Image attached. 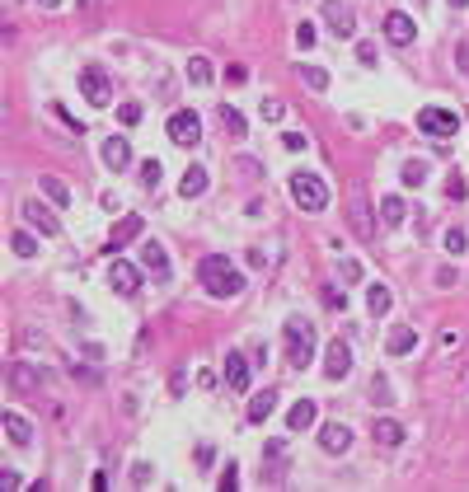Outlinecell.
Masks as SVG:
<instances>
[{"instance_id":"obj_30","label":"cell","mask_w":469,"mask_h":492,"mask_svg":"<svg viewBox=\"0 0 469 492\" xmlns=\"http://www.w3.org/2000/svg\"><path fill=\"white\" fill-rule=\"evenodd\" d=\"M422 183H427V164H422V159H408V164H404V188H422Z\"/></svg>"},{"instance_id":"obj_35","label":"cell","mask_w":469,"mask_h":492,"mask_svg":"<svg viewBox=\"0 0 469 492\" xmlns=\"http://www.w3.org/2000/svg\"><path fill=\"white\" fill-rule=\"evenodd\" d=\"M446 249H450V254L460 258V254L469 249V244H465V230H446Z\"/></svg>"},{"instance_id":"obj_18","label":"cell","mask_w":469,"mask_h":492,"mask_svg":"<svg viewBox=\"0 0 469 492\" xmlns=\"http://www.w3.org/2000/svg\"><path fill=\"white\" fill-rule=\"evenodd\" d=\"M226 385H230L235 394H244V389H249V361H244L239 352L226 357Z\"/></svg>"},{"instance_id":"obj_15","label":"cell","mask_w":469,"mask_h":492,"mask_svg":"<svg viewBox=\"0 0 469 492\" xmlns=\"http://www.w3.org/2000/svg\"><path fill=\"white\" fill-rule=\"evenodd\" d=\"M385 347H390V357H408L417 347V328H408V324H394L390 337H385Z\"/></svg>"},{"instance_id":"obj_42","label":"cell","mask_w":469,"mask_h":492,"mask_svg":"<svg viewBox=\"0 0 469 492\" xmlns=\"http://www.w3.org/2000/svg\"><path fill=\"white\" fill-rule=\"evenodd\" d=\"M446 192H450V197H465L469 188H465V179H460V174H450V183H446Z\"/></svg>"},{"instance_id":"obj_11","label":"cell","mask_w":469,"mask_h":492,"mask_svg":"<svg viewBox=\"0 0 469 492\" xmlns=\"http://www.w3.org/2000/svg\"><path fill=\"white\" fill-rule=\"evenodd\" d=\"M319 445H324L329 455H342V450L352 445V427H347V422H324V427H319Z\"/></svg>"},{"instance_id":"obj_9","label":"cell","mask_w":469,"mask_h":492,"mask_svg":"<svg viewBox=\"0 0 469 492\" xmlns=\"http://www.w3.org/2000/svg\"><path fill=\"white\" fill-rule=\"evenodd\" d=\"M385 38H390L394 47H408L417 38V24L404 14V10H394V14H385Z\"/></svg>"},{"instance_id":"obj_38","label":"cell","mask_w":469,"mask_h":492,"mask_svg":"<svg viewBox=\"0 0 469 492\" xmlns=\"http://www.w3.org/2000/svg\"><path fill=\"white\" fill-rule=\"evenodd\" d=\"M131 483L146 488V483H151V465H131Z\"/></svg>"},{"instance_id":"obj_25","label":"cell","mask_w":469,"mask_h":492,"mask_svg":"<svg viewBox=\"0 0 469 492\" xmlns=\"http://www.w3.org/2000/svg\"><path fill=\"white\" fill-rule=\"evenodd\" d=\"M5 432H10L14 445H28V440H33V427H28V417H19V413H5Z\"/></svg>"},{"instance_id":"obj_36","label":"cell","mask_w":469,"mask_h":492,"mask_svg":"<svg viewBox=\"0 0 469 492\" xmlns=\"http://www.w3.org/2000/svg\"><path fill=\"white\" fill-rule=\"evenodd\" d=\"M118 118H122V127H136V122H141V104H122Z\"/></svg>"},{"instance_id":"obj_43","label":"cell","mask_w":469,"mask_h":492,"mask_svg":"<svg viewBox=\"0 0 469 492\" xmlns=\"http://www.w3.org/2000/svg\"><path fill=\"white\" fill-rule=\"evenodd\" d=\"M230 488H239V473H235V465L221 473V492H230Z\"/></svg>"},{"instance_id":"obj_22","label":"cell","mask_w":469,"mask_h":492,"mask_svg":"<svg viewBox=\"0 0 469 492\" xmlns=\"http://www.w3.org/2000/svg\"><path fill=\"white\" fill-rule=\"evenodd\" d=\"M179 192H183V197H202V192H207V169H202V164H193V169L183 174Z\"/></svg>"},{"instance_id":"obj_7","label":"cell","mask_w":469,"mask_h":492,"mask_svg":"<svg viewBox=\"0 0 469 492\" xmlns=\"http://www.w3.org/2000/svg\"><path fill=\"white\" fill-rule=\"evenodd\" d=\"M347 221L362 239H375V221H371V202H366L362 188H352V207H347Z\"/></svg>"},{"instance_id":"obj_8","label":"cell","mask_w":469,"mask_h":492,"mask_svg":"<svg viewBox=\"0 0 469 492\" xmlns=\"http://www.w3.org/2000/svg\"><path fill=\"white\" fill-rule=\"evenodd\" d=\"M347 370H352V347H347L342 337H334L329 352H324V375H329V380H342Z\"/></svg>"},{"instance_id":"obj_33","label":"cell","mask_w":469,"mask_h":492,"mask_svg":"<svg viewBox=\"0 0 469 492\" xmlns=\"http://www.w3.org/2000/svg\"><path fill=\"white\" fill-rule=\"evenodd\" d=\"M160 174H164L160 159H146V164H141V183H146V188H160Z\"/></svg>"},{"instance_id":"obj_39","label":"cell","mask_w":469,"mask_h":492,"mask_svg":"<svg viewBox=\"0 0 469 492\" xmlns=\"http://www.w3.org/2000/svg\"><path fill=\"white\" fill-rule=\"evenodd\" d=\"M371 399H375V403H390L394 394H390V385H385V380H375V385H371Z\"/></svg>"},{"instance_id":"obj_44","label":"cell","mask_w":469,"mask_h":492,"mask_svg":"<svg viewBox=\"0 0 469 492\" xmlns=\"http://www.w3.org/2000/svg\"><path fill=\"white\" fill-rule=\"evenodd\" d=\"M357 56H362V66H375V61H380V56H375V47H371V43H362V47H357Z\"/></svg>"},{"instance_id":"obj_10","label":"cell","mask_w":469,"mask_h":492,"mask_svg":"<svg viewBox=\"0 0 469 492\" xmlns=\"http://www.w3.org/2000/svg\"><path fill=\"white\" fill-rule=\"evenodd\" d=\"M108 286H113L118 295H136V286H141V272H136L131 262L113 258V267H108Z\"/></svg>"},{"instance_id":"obj_32","label":"cell","mask_w":469,"mask_h":492,"mask_svg":"<svg viewBox=\"0 0 469 492\" xmlns=\"http://www.w3.org/2000/svg\"><path fill=\"white\" fill-rule=\"evenodd\" d=\"M301 80L310 89H329V71H319V66H301Z\"/></svg>"},{"instance_id":"obj_17","label":"cell","mask_w":469,"mask_h":492,"mask_svg":"<svg viewBox=\"0 0 469 492\" xmlns=\"http://www.w3.org/2000/svg\"><path fill=\"white\" fill-rule=\"evenodd\" d=\"M104 164H108V169H127V164H131L127 136H108V141H104Z\"/></svg>"},{"instance_id":"obj_41","label":"cell","mask_w":469,"mask_h":492,"mask_svg":"<svg viewBox=\"0 0 469 492\" xmlns=\"http://www.w3.org/2000/svg\"><path fill=\"white\" fill-rule=\"evenodd\" d=\"M282 146H287V150H305V136H301V131H287Z\"/></svg>"},{"instance_id":"obj_4","label":"cell","mask_w":469,"mask_h":492,"mask_svg":"<svg viewBox=\"0 0 469 492\" xmlns=\"http://www.w3.org/2000/svg\"><path fill=\"white\" fill-rule=\"evenodd\" d=\"M417 131H427V136H437V141H441V136H455V131H460V113H450V108H422V113H417Z\"/></svg>"},{"instance_id":"obj_19","label":"cell","mask_w":469,"mask_h":492,"mask_svg":"<svg viewBox=\"0 0 469 492\" xmlns=\"http://www.w3.org/2000/svg\"><path fill=\"white\" fill-rule=\"evenodd\" d=\"M314 417H319V408H314L310 399H301V403H291L287 427H291V432H310V427H314Z\"/></svg>"},{"instance_id":"obj_1","label":"cell","mask_w":469,"mask_h":492,"mask_svg":"<svg viewBox=\"0 0 469 492\" xmlns=\"http://www.w3.org/2000/svg\"><path fill=\"white\" fill-rule=\"evenodd\" d=\"M197 282H202V291H207V295H216V300H235V295L244 291V272H239L230 258L211 254V258L197 262Z\"/></svg>"},{"instance_id":"obj_21","label":"cell","mask_w":469,"mask_h":492,"mask_svg":"<svg viewBox=\"0 0 469 492\" xmlns=\"http://www.w3.org/2000/svg\"><path fill=\"white\" fill-rule=\"evenodd\" d=\"M10 385H14V389H24V394H33V389L43 385V375H38V370H33V366H24V361H14V366H10Z\"/></svg>"},{"instance_id":"obj_5","label":"cell","mask_w":469,"mask_h":492,"mask_svg":"<svg viewBox=\"0 0 469 492\" xmlns=\"http://www.w3.org/2000/svg\"><path fill=\"white\" fill-rule=\"evenodd\" d=\"M80 94H85L89 104H99V108L108 104V94H113V89H108L104 66H85V71H80Z\"/></svg>"},{"instance_id":"obj_27","label":"cell","mask_w":469,"mask_h":492,"mask_svg":"<svg viewBox=\"0 0 469 492\" xmlns=\"http://www.w3.org/2000/svg\"><path fill=\"white\" fill-rule=\"evenodd\" d=\"M221 122H226V131H230V136H249V122H244V113H239V108L221 104Z\"/></svg>"},{"instance_id":"obj_26","label":"cell","mask_w":469,"mask_h":492,"mask_svg":"<svg viewBox=\"0 0 469 492\" xmlns=\"http://www.w3.org/2000/svg\"><path fill=\"white\" fill-rule=\"evenodd\" d=\"M390 300H394V295H390V286H385V282H375L371 291H366V305H371L375 319H380V314H390Z\"/></svg>"},{"instance_id":"obj_23","label":"cell","mask_w":469,"mask_h":492,"mask_svg":"<svg viewBox=\"0 0 469 492\" xmlns=\"http://www.w3.org/2000/svg\"><path fill=\"white\" fill-rule=\"evenodd\" d=\"M43 197H47L52 207H71V188L61 179H52V174H43Z\"/></svg>"},{"instance_id":"obj_40","label":"cell","mask_w":469,"mask_h":492,"mask_svg":"<svg viewBox=\"0 0 469 492\" xmlns=\"http://www.w3.org/2000/svg\"><path fill=\"white\" fill-rule=\"evenodd\" d=\"M296 43H301V47H314V24H301V28H296Z\"/></svg>"},{"instance_id":"obj_45","label":"cell","mask_w":469,"mask_h":492,"mask_svg":"<svg viewBox=\"0 0 469 492\" xmlns=\"http://www.w3.org/2000/svg\"><path fill=\"white\" fill-rule=\"evenodd\" d=\"M342 277H347V282H357V277H362V262L347 258V262H342Z\"/></svg>"},{"instance_id":"obj_31","label":"cell","mask_w":469,"mask_h":492,"mask_svg":"<svg viewBox=\"0 0 469 492\" xmlns=\"http://www.w3.org/2000/svg\"><path fill=\"white\" fill-rule=\"evenodd\" d=\"M380 221H385V225H399V221H404V197H385V202H380Z\"/></svg>"},{"instance_id":"obj_14","label":"cell","mask_w":469,"mask_h":492,"mask_svg":"<svg viewBox=\"0 0 469 492\" xmlns=\"http://www.w3.org/2000/svg\"><path fill=\"white\" fill-rule=\"evenodd\" d=\"M141 262H146V272H155V282H169V254H164V244L146 239L141 244Z\"/></svg>"},{"instance_id":"obj_46","label":"cell","mask_w":469,"mask_h":492,"mask_svg":"<svg viewBox=\"0 0 469 492\" xmlns=\"http://www.w3.org/2000/svg\"><path fill=\"white\" fill-rule=\"evenodd\" d=\"M249 262H254V267H268V254H263L259 244H254V249H249Z\"/></svg>"},{"instance_id":"obj_49","label":"cell","mask_w":469,"mask_h":492,"mask_svg":"<svg viewBox=\"0 0 469 492\" xmlns=\"http://www.w3.org/2000/svg\"><path fill=\"white\" fill-rule=\"evenodd\" d=\"M80 5H85V10H89V5H99V0H80Z\"/></svg>"},{"instance_id":"obj_6","label":"cell","mask_w":469,"mask_h":492,"mask_svg":"<svg viewBox=\"0 0 469 492\" xmlns=\"http://www.w3.org/2000/svg\"><path fill=\"white\" fill-rule=\"evenodd\" d=\"M169 141H174V146H197V141H202L197 113H174V118H169Z\"/></svg>"},{"instance_id":"obj_47","label":"cell","mask_w":469,"mask_h":492,"mask_svg":"<svg viewBox=\"0 0 469 492\" xmlns=\"http://www.w3.org/2000/svg\"><path fill=\"white\" fill-rule=\"evenodd\" d=\"M38 5H43V10H56V5H61V0H38Z\"/></svg>"},{"instance_id":"obj_29","label":"cell","mask_w":469,"mask_h":492,"mask_svg":"<svg viewBox=\"0 0 469 492\" xmlns=\"http://www.w3.org/2000/svg\"><path fill=\"white\" fill-rule=\"evenodd\" d=\"M10 249H14L19 258H33V254H38V239H33L28 230H14V239H10Z\"/></svg>"},{"instance_id":"obj_13","label":"cell","mask_w":469,"mask_h":492,"mask_svg":"<svg viewBox=\"0 0 469 492\" xmlns=\"http://www.w3.org/2000/svg\"><path fill=\"white\" fill-rule=\"evenodd\" d=\"M324 19H329V28H334L338 38H352V33H357L352 10H347V5H338V0H324Z\"/></svg>"},{"instance_id":"obj_12","label":"cell","mask_w":469,"mask_h":492,"mask_svg":"<svg viewBox=\"0 0 469 492\" xmlns=\"http://www.w3.org/2000/svg\"><path fill=\"white\" fill-rule=\"evenodd\" d=\"M141 230H146V221H141V216H122V221L113 225V234H108V254H118L122 244L141 239Z\"/></svg>"},{"instance_id":"obj_48","label":"cell","mask_w":469,"mask_h":492,"mask_svg":"<svg viewBox=\"0 0 469 492\" xmlns=\"http://www.w3.org/2000/svg\"><path fill=\"white\" fill-rule=\"evenodd\" d=\"M450 5H455V10H465V5H469V0H450Z\"/></svg>"},{"instance_id":"obj_2","label":"cell","mask_w":469,"mask_h":492,"mask_svg":"<svg viewBox=\"0 0 469 492\" xmlns=\"http://www.w3.org/2000/svg\"><path fill=\"white\" fill-rule=\"evenodd\" d=\"M291 197H296L301 211H324L329 207V183L319 174H310V169H296L291 174Z\"/></svg>"},{"instance_id":"obj_16","label":"cell","mask_w":469,"mask_h":492,"mask_svg":"<svg viewBox=\"0 0 469 492\" xmlns=\"http://www.w3.org/2000/svg\"><path fill=\"white\" fill-rule=\"evenodd\" d=\"M24 221L33 225V230H43V234H61V225H56V216L43 202H24Z\"/></svg>"},{"instance_id":"obj_3","label":"cell","mask_w":469,"mask_h":492,"mask_svg":"<svg viewBox=\"0 0 469 492\" xmlns=\"http://www.w3.org/2000/svg\"><path fill=\"white\" fill-rule=\"evenodd\" d=\"M282 337H287V361L296 366V370L314 361V324L310 319H287Z\"/></svg>"},{"instance_id":"obj_20","label":"cell","mask_w":469,"mask_h":492,"mask_svg":"<svg viewBox=\"0 0 469 492\" xmlns=\"http://www.w3.org/2000/svg\"><path fill=\"white\" fill-rule=\"evenodd\" d=\"M272 413H277V394L272 389H263V394L249 399V422H268Z\"/></svg>"},{"instance_id":"obj_24","label":"cell","mask_w":469,"mask_h":492,"mask_svg":"<svg viewBox=\"0 0 469 492\" xmlns=\"http://www.w3.org/2000/svg\"><path fill=\"white\" fill-rule=\"evenodd\" d=\"M404 440V427L394 417H375V445H399Z\"/></svg>"},{"instance_id":"obj_37","label":"cell","mask_w":469,"mask_h":492,"mask_svg":"<svg viewBox=\"0 0 469 492\" xmlns=\"http://www.w3.org/2000/svg\"><path fill=\"white\" fill-rule=\"evenodd\" d=\"M282 113H287V108L277 104V99H263V118H268V122H277V118H282Z\"/></svg>"},{"instance_id":"obj_28","label":"cell","mask_w":469,"mask_h":492,"mask_svg":"<svg viewBox=\"0 0 469 492\" xmlns=\"http://www.w3.org/2000/svg\"><path fill=\"white\" fill-rule=\"evenodd\" d=\"M188 80H193L197 89H207V85H211V61H207V56H193V61H188Z\"/></svg>"},{"instance_id":"obj_34","label":"cell","mask_w":469,"mask_h":492,"mask_svg":"<svg viewBox=\"0 0 469 492\" xmlns=\"http://www.w3.org/2000/svg\"><path fill=\"white\" fill-rule=\"evenodd\" d=\"M324 305H329V310H347V291H338V286H324Z\"/></svg>"}]
</instances>
